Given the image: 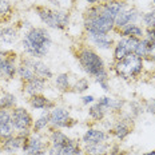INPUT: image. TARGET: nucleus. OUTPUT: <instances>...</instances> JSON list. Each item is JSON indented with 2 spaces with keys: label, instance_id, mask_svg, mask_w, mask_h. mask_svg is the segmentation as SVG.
<instances>
[{
  "label": "nucleus",
  "instance_id": "b1692460",
  "mask_svg": "<svg viewBox=\"0 0 155 155\" xmlns=\"http://www.w3.org/2000/svg\"><path fill=\"white\" fill-rule=\"evenodd\" d=\"M54 84L56 87L58 91L60 92H70L72 91V79H71V75L67 72H60L56 76H54Z\"/></svg>",
  "mask_w": 155,
  "mask_h": 155
},
{
  "label": "nucleus",
  "instance_id": "c9c22d12",
  "mask_svg": "<svg viewBox=\"0 0 155 155\" xmlns=\"http://www.w3.org/2000/svg\"><path fill=\"white\" fill-rule=\"evenodd\" d=\"M143 39L151 44H155V27L144 28V36Z\"/></svg>",
  "mask_w": 155,
  "mask_h": 155
},
{
  "label": "nucleus",
  "instance_id": "9d476101",
  "mask_svg": "<svg viewBox=\"0 0 155 155\" xmlns=\"http://www.w3.org/2000/svg\"><path fill=\"white\" fill-rule=\"evenodd\" d=\"M19 58L11 51L0 55V78L5 80H12L18 76Z\"/></svg>",
  "mask_w": 155,
  "mask_h": 155
},
{
  "label": "nucleus",
  "instance_id": "7ed1b4c3",
  "mask_svg": "<svg viewBox=\"0 0 155 155\" xmlns=\"http://www.w3.org/2000/svg\"><path fill=\"white\" fill-rule=\"evenodd\" d=\"M75 58H76L78 63H79V66L82 67V70L91 78L98 76L99 74L104 72L107 70L103 58L99 55V52L95 48H92L90 46L78 47V50L75 52Z\"/></svg>",
  "mask_w": 155,
  "mask_h": 155
},
{
  "label": "nucleus",
  "instance_id": "58836bf2",
  "mask_svg": "<svg viewBox=\"0 0 155 155\" xmlns=\"http://www.w3.org/2000/svg\"><path fill=\"white\" fill-rule=\"evenodd\" d=\"M95 96L94 95H83L82 96V104L83 106H91L92 103H95Z\"/></svg>",
  "mask_w": 155,
  "mask_h": 155
},
{
  "label": "nucleus",
  "instance_id": "412c9836",
  "mask_svg": "<svg viewBox=\"0 0 155 155\" xmlns=\"http://www.w3.org/2000/svg\"><path fill=\"white\" fill-rule=\"evenodd\" d=\"M19 40V31L15 25H5L0 30V46H12Z\"/></svg>",
  "mask_w": 155,
  "mask_h": 155
},
{
  "label": "nucleus",
  "instance_id": "393cba45",
  "mask_svg": "<svg viewBox=\"0 0 155 155\" xmlns=\"http://www.w3.org/2000/svg\"><path fill=\"white\" fill-rule=\"evenodd\" d=\"M46 130H50V111L44 110L41 114L34 119V124H32L31 131L32 132H46Z\"/></svg>",
  "mask_w": 155,
  "mask_h": 155
},
{
  "label": "nucleus",
  "instance_id": "e433bc0d",
  "mask_svg": "<svg viewBox=\"0 0 155 155\" xmlns=\"http://www.w3.org/2000/svg\"><path fill=\"white\" fill-rule=\"evenodd\" d=\"M143 107H144V111L146 112L154 115L155 114V99H148L147 102H144Z\"/></svg>",
  "mask_w": 155,
  "mask_h": 155
},
{
  "label": "nucleus",
  "instance_id": "72a5a7b5",
  "mask_svg": "<svg viewBox=\"0 0 155 155\" xmlns=\"http://www.w3.org/2000/svg\"><path fill=\"white\" fill-rule=\"evenodd\" d=\"M94 79H95V82L101 86L102 90H104V91H110V74H108V70H106L104 72L99 74V75L95 76Z\"/></svg>",
  "mask_w": 155,
  "mask_h": 155
},
{
  "label": "nucleus",
  "instance_id": "ea45409f",
  "mask_svg": "<svg viewBox=\"0 0 155 155\" xmlns=\"http://www.w3.org/2000/svg\"><path fill=\"white\" fill-rule=\"evenodd\" d=\"M88 5H96V4H103V3L112 2V0H84Z\"/></svg>",
  "mask_w": 155,
  "mask_h": 155
},
{
  "label": "nucleus",
  "instance_id": "a878e982",
  "mask_svg": "<svg viewBox=\"0 0 155 155\" xmlns=\"http://www.w3.org/2000/svg\"><path fill=\"white\" fill-rule=\"evenodd\" d=\"M108 115H110V112L103 107L102 104H99L96 101H95V103H92L91 106H88V118L91 119V120L96 122V123L103 122Z\"/></svg>",
  "mask_w": 155,
  "mask_h": 155
},
{
  "label": "nucleus",
  "instance_id": "7c9ffc66",
  "mask_svg": "<svg viewBox=\"0 0 155 155\" xmlns=\"http://www.w3.org/2000/svg\"><path fill=\"white\" fill-rule=\"evenodd\" d=\"M14 7L11 0H0V20H7L12 16Z\"/></svg>",
  "mask_w": 155,
  "mask_h": 155
},
{
  "label": "nucleus",
  "instance_id": "c85d7f7f",
  "mask_svg": "<svg viewBox=\"0 0 155 155\" xmlns=\"http://www.w3.org/2000/svg\"><path fill=\"white\" fill-rule=\"evenodd\" d=\"M18 106V98L11 92L0 94V108L3 110H14Z\"/></svg>",
  "mask_w": 155,
  "mask_h": 155
},
{
  "label": "nucleus",
  "instance_id": "4468645a",
  "mask_svg": "<svg viewBox=\"0 0 155 155\" xmlns=\"http://www.w3.org/2000/svg\"><path fill=\"white\" fill-rule=\"evenodd\" d=\"M110 132L99 127H88L82 135V146L86 144H96V143H104L110 140Z\"/></svg>",
  "mask_w": 155,
  "mask_h": 155
},
{
  "label": "nucleus",
  "instance_id": "f8f14e48",
  "mask_svg": "<svg viewBox=\"0 0 155 155\" xmlns=\"http://www.w3.org/2000/svg\"><path fill=\"white\" fill-rule=\"evenodd\" d=\"M132 127H134V118L130 114H124L120 115L118 120L114 122V124L111 126V130H110V134L116 140L122 142L132 132Z\"/></svg>",
  "mask_w": 155,
  "mask_h": 155
},
{
  "label": "nucleus",
  "instance_id": "39448f33",
  "mask_svg": "<svg viewBox=\"0 0 155 155\" xmlns=\"http://www.w3.org/2000/svg\"><path fill=\"white\" fill-rule=\"evenodd\" d=\"M144 70V60L138 55L131 54L127 55L123 59L114 62L112 71L116 76H119L123 80H134L142 75Z\"/></svg>",
  "mask_w": 155,
  "mask_h": 155
},
{
  "label": "nucleus",
  "instance_id": "1a4fd4ad",
  "mask_svg": "<svg viewBox=\"0 0 155 155\" xmlns=\"http://www.w3.org/2000/svg\"><path fill=\"white\" fill-rule=\"evenodd\" d=\"M138 43H139V39L119 36L118 40H115L114 48H112V60L118 62V60L126 58L127 55L135 54Z\"/></svg>",
  "mask_w": 155,
  "mask_h": 155
},
{
  "label": "nucleus",
  "instance_id": "f257e3e1",
  "mask_svg": "<svg viewBox=\"0 0 155 155\" xmlns=\"http://www.w3.org/2000/svg\"><path fill=\"white\" fill-rule=\"evenodd\" d=\"M52 46V38L46 27L32 25L24 32L21 38V48L24 54L35 59H43L50 52Z\"/></svg>",
  "mask_w": 155,
  "mask_h": 155
},
{
  "label": "nucleus",
  "instance_id": "dca6fc26",
  "mask_svg": "<svg viewBox=\"0 0 155 155\" xmlns=\"http://www.w3.org/2000/svg\"><path fill=\"white\" fill-rule=\"evenodd\" d=\"M87 41L91 43L99 51H110L114 48L115 39L111 34L95 35V36H87Z\"/></svg>",
  "mask_w": 155,
  "mask_h": 155
},
{
  "label": "nucleus",
  "instance_id": "ddd939ff",
  "mask_svg": "<svg viewBox=\"0 0 155 155\" xmlns=\"http://www.w3.org/2000/svg\"><path fill=\"white\" fill-rule=\"evenodd\" d=\"M140 18H142V14L139 9H137L132 5H127L123 11L120 12L115 19V31H119L120 28L126 27L128 24H132V23H139L140 21Z\"/></svg>",
  "mask_w": 155,
  "mask_h": 155
},
{
  "label": "nucleus",
  "instance_id": "9b49d317",
  "mask_svg": "<svg viewBox=\"0 0 155 155\" xmlns=\"http://www.w3.org/2000/svg\"><path fill=\"white\" fill-rule=\"evenodd\" d=\"M31 132H15L14 135L0 140V151L5 155H16V153L21 151L25 139Z\"/></svg>",
  "mask_w": 155,
  "mask_h": 155
},
{
  "label": "nucleus",
  "instance_id": "c756f323",
  "mask_svg": "<svg viewBox=\"0 0 155 155\" xmlns=\"http://www.w3.org/2000/svg\"><path fill=\"white\" fill-rule=\"evenodd\" d=\"M63 150H64V155H83V146L78 140L72 139V138H71L66 146H63Z\"/></svg>",
  "mask_w": 155,
  "mask_h": 155
},
{
  "label": "nucleus",
  "instance_id": "c03bdc74",
  "mask_svg": "<svg viewBox=\"0 0 155 155\" xmlns=\"http://www.w3.org/2000/svg\"><path fill=\"white\" fill-rule=\"evenodd\" d=\"M154 118H155V114H154Z\"/></svg>",
  "mask_w": 155,
  "mask_h": 155
},
{
  "label": "nucleus",
  "instance_id": "cd10ccee",
  "mask_svg": "<svg viewBox=\"0 0 155 155\" xmlns=\"http://www.w3.org/2000/svg\"><path fill=\"white\" fill-rule=\"evenodd\" d=\"M71 138L62 130H48L50 146H66Z\"/></svg>",
  "mask_w": 155,
  "mask_h": 155
},
{
  "label": "nucleus",
  "instance_id": "a211bd4d",
  "mask_svg": "<svg viewBox=\"0 0 155 155\" xmlns=\"http://www.w3.org/2000/svg\"><path fill=\"white\" fill-rule=\"evenodd\" d=\"M28 104L35 111H44V110H52L55 106V102L47 98L44 94H36V95L28 96Z\"/></svg>",
  "mask_w": 155,
  "mask_h": 155
},
{
  "label": "nucleus",
  "instance_id": "20e7f679",
  "mask_svg": "<svg viewBox=\"0 0 155 155\" xmlns=\"http://www.w3.org/2000/svg\"><path fill=\"white\" fill-rule=\"evenodd\" d=\"M39 20L41 24L46 25V28L58 31H64L70 24L71 15L68 9H60V8H48L46 5H38L35 7Z\"/></svg>",
  "mask_w": 155,
  "mask_h": 155
},
{
  "label": "nucleus",
  "instance_id": "a19ab883",
  "mask_svg": "<svg viewBox=\"0 0 155 155\" xmlns=\"http://www.w3.org/2000/svg\"><path fill=\"white\" fill-rule=\"evenodd\" d=\"M142 155H155V150H151V151H147V153L142 154Z\"/></svg>",
  "mask_w": 155,
  "mask_h": 155
},
{
  "label": "nucleus",
  "instance_id": "0eeeda50",
  "mask_svg": "<svg viewBox=\"0 0 155 155\" xmlns=\"http://www.w3.org/2000/svg\"><path fill=\"white\" fill-rule=\"evenodd\" d=\"M76 124V120L71 116L70 111L64 107L55 106L50 110V130H63L71 128Z\"/></svg>",
  "mask_w": 155,
  "mask_h": 155
},
{
  "label": "nucleus",
  "instance_id": "473e14b6",
  "mask_svg": "<svg viewBox=\"0 0 155 155\" xmlns=\"http://www.w3.org/2000/svg\"><path fill=\"white\" fill-rule=\"evenodd\" d=\"M140 21L143 24L144 28H150V27H155V7H153L150 11L143 12L140 18Z\"/></svg>",
  "mask_w": 155,
  "mask_h": 155
},
{
  "label": "nucleus",
  "instance_id": "6e6552de",
  "mask_svg": "<svg viewBox=\"0 0 155 155\" xmlns=\"http://www.w3.org/2000/svg\"><path fill=\"white\" fill-rule=\"evenodd\" d=\"M11 119L16 132H32L34 116L25 107L16 106L14 110H11Z\"/></svg>",
  "mask_w": 155,
  "mask_h": 155
},
{
  "label": "nucleus",
  "instance_id": "f3484780",
  "mask_svg": "<svg viewBox=\"0 0 155 155\" xmlns=\"http://www.w3.org/2000/svg\"><path fill=\"white\" fill-rule=\"evenodd\" d=\"M15 132L16 131L14 128L12 119H11V111L0 108V140L11 137Z\"/></svg>",
  "mask_w": 155,
  "mask_h": 155
},
{
  "label": "nucleus",
  "instance_id": "37998d69",
  "mask_svg": "<svg viewBox=\"0 0 155 155\" xmlns=\"http://www.w3.org/2000/svg\"><path fill=\"white\" fill-rule=\"evenodd\" d=\"M153 5H154V7H155V0H153Z\"/></svg>",
  "mask_w": 155,
  "mask_h": 155
},
{
  "label": "nucleus",
  "instance_id": "5701e85b",
  "mask_svg": "<svg viewBox=\"0 0 155 155\" xmlns=\"http://www.w3.org/2000/svg\"><path fill=\"white\" fill-rule=\"evenodd\" d=\"M36 76L30 66V63L27 62V58H19V66H18V78L21 80V83H25L28 80L34 79Z\"/></svg>",
  "mask_w": 155,
  "mask_h": 155
},
{
  "label": "nucleus",
  "instance_id": "79ce46f5",
  "mask_svg": "<svg viewBox=\"0 0 155 155\" xmlns=\"http://www.w3.org/2000/svg\"><path fill=\"white\" fill-rule=\"evenodd\" d=\"M122 2H124V3H127V4H128V3L132 2V0H122Z\"/></svg>",
  "mask_w": 155,
  "mask_h": 155
},
{
  "label": "nucleus",
  "instance_id": "6ab92c4d",
  "mask_svg": "<svg viewBox=\"0 0 155 155\" xmlns=\"http://www.w3.org/2000/svg\"><path fill=\"white\" fill-rule=\"evenodd\" d=\"M47 82L48 80L43 79V78L35 76L34 79L28 80V82L23 83V92L27 96H32L36 95V94H43V91L47 87Z\"/></svg>",
  "mask_w": 155,
  "mask_h": 155
},
{
  "label": "nucleus",
  "instance_id": "2f4dec72",
  "mask_svg": "<svg viewBox=\"0 0 155 155\" xmlns=\"http://www.w3.org/2000/svg\"><path fill=\"white\" fill-rule=\"evenodd\" d=\"M90 88L88 78H78L72 84V92L75 94H84Z\"/></svg>",
  "mask_w": 155,
  "mask_h": 155
},
{
  "label": "nucleus",
  "instance_id": "f704fd0d",
  "mask_svg": "<svg viewBox=\"0 0 155 155\" xmlns=\"http://www.w3.org/2000/svg\"><path fill=\"white\" fill-rule=\"evenodd\" d=\"M143 111H144V107L142 103H139V102L130 103V111H128V114H130L132 118H138L140 114H143Z\"/></svg>",
  "mask_w": 155,
  "mask_h": 155
},
{
  "label": "nucleus",
  "instance_id": "f03ea898",
  "mask_svg": "<svg viewBox=\"0 0 155 155\" xmlns=\"http://www.w3.org/2000/svg\"><path fill=\"white\" fill-rule=\"evenodd\" d=\"M83 28L87 36L112 34L115 31V20L103 12L102 4L88 5L83 14Z\"/></svg>",
  "mask_w": 155,
  "mask_h": 155
},
{
  "label": "nucleus",
  "instance_id": "4c0bfd02",
  "mask_svg": "<svg viewBox=\"0 0 155 155\" xmlns=\"http://www.w3.org/2000/svg\"><path fill=\"white\" fill-rule=\"evenodd\" d=\"M47 155H64L63 146H50Z\"/></svg>",
  "mask_w": 155,
  "mask_h": 155
},
{
  "label": "nucleus",
  "instance_id": "aec40b11",
  "mask_svg": "<svg viewBox=\"0 0 155 155\" xmlns=\"http://www.w3.org/2000/svg\"><path fill=\"white\" fill-rule=\"evenodd\" d=\"M135 55L148 63H155V44H151L144 39H140L138 47L135 50Z\"/></svg>",
  "mask_w": 155,
  "mask_h": 155
},
{
  "label": "nucleus",
  "instance_id": "4be33fe9",
  "mask_svg": "<svg viewBox=\"0 0 155 155\" xmlns=\"http://www.w3.org/2000/svg\"><path fill=\"white\" fill-rule=\"evenodd\" d=\"M115 34H118L119 36L124 38H134V39H143L144 36V27H142L139 23H132L128 24L126 27L120 28L119 31H116Z\"/></svg>",
  "mask_w": 155,
  "mask_h": 155
},
{
  "label": "nucleus",
  "instance_id": "2eb2a0df",
  "mask_svg": "<svg viewBox=\"0 0 155 155\" xmlns=\"http://www.w3.org/2000/svg\"><path fill=\"white\" fill-rule=\"evenodd\" d=\"M25 58H27V62L30 63V66L32 67L36 76L43 78L46 80L54 79V71L51 70V67L47 63L43 62V59H35V58H30V56H25Z\"/></svg>",
  "mask_w": 155,
  "mask_h": 155
},
{
  "label": "nucleus",
  "instance_id": "bb28decb",
  "mask_svg": "<svg viewBox=\"0 0 155 155\" xmlns=\"http://www.w3.org/2000/svg\"><path fill=\"white\" fill-rule=\"evenodd\" d=\"M110 142L83 146V155H110Z\"/></svg>",
  "mask_w": 155,
  "mask_h": 155
},
{
  "label": "nucleus",
  "instance_id": "423d86ee",
  "mask_svg": "<svg viewBox=\"0 0 155 155\" xmlns=\"http://www.w3.org/2000/svg\"><path fill=\"white\" fill-rule=\"evenodd\" d=\"M50 148L48 135L46 132H31L25 139L21 153L23 155H46Z\"/></svg>",
  "mask_w": 155,
  "mask_h": 155
}]
</instances>
